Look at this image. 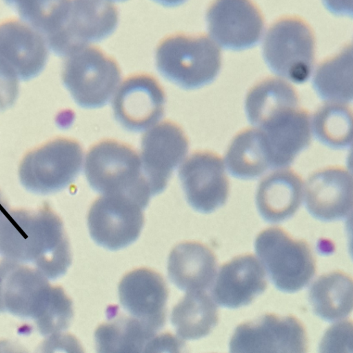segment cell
<instances>
[{"instance_id": "14", "label": "cell", "mask_w": 353, "mask_h": 353, "mask_svg": "<svg viewBox=\"0 0 353 353\" xmlns=\"http://www.w3.org/2000/svg\"><path fill=\"white\" fill-rule=\"evenodd\" d=\"M179 176L189 205L201 213H211L222 207L229 194L224 163L215 153L192 154L181 166Z\"/></svg>"}, {"instance_id": "23", "label": "cell", "mask_w": 353, "mask_h": 353, "mask_svg": "<svg viewBox=\"0 0 353 353\" xmlns=\"http://www.w3.org/2000/svg\"><path fill=\"white\" fill-rule=\"evenodd\" d=\"M309 301L321 319L328 322L343 319L352 310V279L341 271L321 275L310 288Z\"/></svg>"}, {"instance_id": "4", "label": "cell", "mask_w": 353, "mask_h": 353, "mask_svg": "<svg viewBox=\"0 0 353 353\" xmlns=\"http://www.w3.org/2000/svg\"><path fill=\"white\" fill-rule=\"evenodd\" d=\"M84 170L94 191L128 197L143 210L148 206L152 194L140 157L130 145L113 139L98 142L88 150Z\"/></svg>"}, {"instance_id": "2", "label": "cell", "mask_w": 353, "mask_h": 353, "mask_svg": "<svg viewBox=\"0 0 353 353\" xmlns=\"http://www.w3.org/2000/svg\"><path fill=\"white\" fill-rule=\"evenodd\" d=\"M0 312L32 320L42 336L69 327L72 301L60 286L32 266L3 259L0 261Z\"/></svg>"}, {"instance_id": "8", "label": "cell", "mask_w": 353, "mask_h": 353, "mask_svg": "<svg viewBox=\"0 0 353 353\" xmlns=\"http://www.w3.org/2000/svg\"><path fill=\"white\" fill-rule=\"evenodd\" d=\"M83 161L79 143L59 139L27 154L19 167L23 188L37 194H49L71 184L79 175Z\"/></svg>"}, {"instance_id": "24", "label": "cell", "mask_w": 353, "mask_h": 353, "mask_svg": "<svg viewBox=\"0 0 353 353\" xmlns=\"http://www.w3.org/2000/svg\"><path fill=\"white\" fill-rule=\"evenodd\" d=\"M224 164L232 176L243 180L256 179L270 169L262 132L248 129L236 134L228 148Z\"/></svg>"}, {"instance_id": "7", "label": "cell", "mask_w": 353, "mask_h": 353, "mask_svg": "<svg viewBox=\"0 0 353 353\" xmlns=\"http://www.w3.org/2000/svg\"><path fill=\"white\" fill-rule=\"evenodd\" d=\"M63 79L79 105L94 109L105 105L114 96L120 84L121 71L112 57L88 46L69 56Z\"/></svg>"}, {"instance_id": "20", "label": "cell", "mask_w": 353, "mask_h": 353, "mask_svg": "<svg viewBox=\"0 0 353 353\" xmlns=\"http://www.w3.org/2000/svg\"><path fill=\"white\" fill-rule=\"evenodd\" d=\"M216 265V256L208 246L196 241L183 242L170 252L168 274L182 291L206 292L214 283Z\"/></svg>"}, {"instance_id": "5", "label": "cell", "mask_w": 353, "mask_h": 353, "mask_svg": "<svg viewBox=\"0 0 353 353\" xmlns=\"http://www.w3.org/2000/svg\"><path fill=\"white\" fill-rule=\"evenodd\" d=\"M159 73L167 80L188 90L212 82L221 68L219 46L206 35L173 34L162 39L156 50Z\"/></svg>"}, {"instance_id": "18", "label": "cell", "mask_w": 353, "mask_h": 353, "mask_svg": "<svg viewBox=\"0 0 353 353\" xmlns=\"http://www.w3.org/2000/svg\"><path fill=\"white\" fill-rule=\"evenodd\" d=\"M211 288L210 296L216 305L230 309L243 307L266 290L265 272L254 255L241 254L221 265Z\"/></svg>"}, {"instance_id": "29", "label": "cell", "mask_w": 353, "mask_h": 353, "mask_svg": "<svg viewBox=\"0 0 353 353\" xmlns=\"http://www.w3.org/2000/svg\"><path fill=\"white\" fill-rule=\"evenodd\" d=\"M352 336L351 322L335 323L323 336L318 353H352Z\"/></svg>"}, {"instance_id": "25", "label": "cell", "mask_w": 353, "mask_h": 353, "mask_svg": "<svg viewBox=\"0 0 353 353\" xmlns=\"http://www.w3.org/2000/svg\"><path fill=\"white\" fill-rule=\"evenodd\" d=\"M216 306L206 292H186L171 314L177 336L195 340L208 335L218 322Z\"/></svg>"}, {"instance_id": "15", "label": "cell", "mask_w": 353, "mask_h": 353, "mask_svg": "<svg viewBox=\"0 0 353 353\" xmlns=\"http://www.w3.org/2000/svg\"><path fill=\"white\" fill-rule=\"evenodd\" d=\"M206 22L210 38L229 50L254 46L263 32V19L250 1L225 0L214 2L208 9Z\"/></svg>"}, {"instance_id": "27", "label": "cell", "mask_w": 353, "mask_h": 353, "mask_svg": "<svg viewBox=\"0 0 353 353\" xmlns=\"http://www.w3.org/2000/svg\"><path fill=\"white\" fill-rule=\"evenodd\" d=\"M352 56L351 46L322 63L316 70L313 87L328 103L342 104L352 99Z\"/></svg>"}, {"instance_id": "28", "label": "cell", "mask_w": 353, "mask_h": 353, "mask_svg": "<svg viewBox=\"0 0 353 353\" xmlns=\"http://www.w3.org/2000/svg\"><path fill=\"white\" fill-rule=\"evenodd\" d=\"M315 138L333 149H344L352 143V117L342 104L327 103L313 115L310 123Z\"/></svg>"}, {"instance_id": "16", "label": "cell", "mask_w": 353, "mask_h": 353, "mask_svg": "<svg viewBox=\"0 0 353 353\" xmlns=\"http://www.w3.org/2000/svg\"><path fill=\"white\" fill-rule=\"evenodd\" d=\"M303 193L312 217L323 222L342 220L352 212V174L339 166L319 170L307 178Z\"/></svg>"}, {"instance_id": "30", "label": "cell", "mask_w": 353, "mask_h": 353, "mask_svg": "<svg viewBox=\"0 0 353 353\" xmlns=\"http://www.w3.org/2000/svg\"><path fill=\"white\" fill-rule=\"evenodd\" d=\"M34 353H85V351L74 335L60 332L48 336Z\"/></svg>"}, {"instance_id": "12", "label": "cell", "mask_w": 353, "mask_h": 353, "mask_svg": "<svg viewBox=\"0 0 353 353\" xmlns=\"http://www.w3.org/2000/svg\"><path fill=\"white\" fill-rule=\"evenodd\" d=\"M143 176L152 195L162 192L174 170L188 151V140L182 128L170 121L159 122L144 133L141 143Z\"/></svg>"}, {"instance_id": "3", "label": "cell", "mask_w": 353, "mask_h": 353, "mask_svg": "<svg viewBox=\"0 0 353 353\" xmlns=\"http://www.w3.org/2000/svg\"><path fill=\"white\" fill-rule=\"evenodd\" d=\"M47 30L54 50L64 56L113 33L118 11L107 1H59L50 7Z\"/></svg>"}, {"instance_id": "17", "label": "cell", "mask_w": 353, "mask_h": 353, "mask_svg": "<svg viewBox=\"0 0 353 353\" xmlns=\"http://www.w3.org/2000/svg\"><path fill=\"white\" fill-rule=\"evenodd\" d=\"M118 291L120 303L130 316L157 332L163 327L168 290L159 273L148 268L134 270L122 278Z\"/></svg>"}, {"instance_id": "10", "label": "cell", "mask_w": 353, "mask_h": 353, "mask_svg": "<svg viewBox=\"0 0 353 353\" xmlns=\"http://www.w3.org/2000/svg\"><path fill=\"white\" fill-rule=\"evenodd\" d=\"M143 209L120 195H103L92 204L87 222L92 240L99 245L117 250L134 243L144 224Z\"/></svg>"}, {"instance_id": "21", "label": "cell", "mask_w": 353, "mask_h": 353, "mask_svg": "<svg viewBox=\"0 0 353 353\" xmlns=\"http://www.w3.org/2000/svg\"><path fill=\"white\" fill-rule=\"evenodd\" d=\"M303 182L294 170L279 169L259 183L255 195L261 218L269 223L285 221L296 212L303 198Z\"/></svg>"}, {"instance_id": "11", "label": "cell", "mask_w": 353, "mask_h": 353, "mask_svg": "<svg viewBox=\"0 0 353 353\" xmlns=\"http://www.w3.org/2000/svg\"><path fill=\"white\" fill-rule=\"evenodd\" d=\"M307 337L294 317L265 314L239 325L229 343L230 353H306Z\"/></svg>"}, {"instance_id": "19", "label": "cell", "mask_w": 353, "mask_h": 353, "mask_svg": "<svg viewBox=\"0 0 353 353\" xmlns=\"http://www.w3.org/2000/svg\"><path fill=\"white\" fill-rule=\"evenodd\" d=\"M258 129L265 139L271 170L287 168L311 141L309 116L297 108L276 114Z\"/></svg>"}, {"instance_id": "26", "label": "cell", "mask_w": 353, "mask_h": 353, "mask_svg": "<svg viewBox=\"0 0 353 353\" xmlns=\"http://www.w3.org/2000/svg\"><path fill=\"white\" fill-rule=\"evenodd\" d=\"M298 97L293 88L280 79H268L254 86L245 103L248 119L259 128L276 114L296 108Z\"/></svg>"}, {"instance_id": "22", "label": "cell", "mask_w": 353, "mask_h": 353, "mask_svg": "<svg viewBox=\"0 0 353 353\" xmlns=\"http://www.w3.org/2000/svg\"><path fill=\"white\" fill-rule=\"evenodd\" d=\"M112 314L94 332L97 353H149L157 332L130 316Z\"/></svg>"}, {"instance_id": "6", "label": "cell", "mask_w": 353, "mask_h": 353, "mask_svg": "<svg viewBox=\"0 0 353 353\" xmlns=\"http://www.w3.org/2000/svg\"><path fill=\"white\" fill-rule=\"evenodd\" d=\"M254 250L265 272L281 292H296L315 274L316 262L307 243L293 239L281 228L261 231L255 239Z\"/></svg>"}, {"instance_id": "32", "label": "cell", "mask_w": 353, "mask_h": 353, "mask_svg": "<svg viewBox=\"0 0 353 353\" xmlns=\"http://www.w3.org/2000/svg\"><path fill=\"white\" fill-rule=\"evenodd\" d=\"M0 353H28L19 343L9 339L0 340Z\"/></svg>"}, {"instance_id": "31", "label": "cell", "mask_w": 353, "mask_h": 353, "mask_svg": "<svg viewBox=\"0 0 353 353\" xmlns=\"http://www.w3.org/2000/svg\"><path fill=\"white\" fill-rule=\"evenodd\" d=\"M149 353H186L185 345L183 339L170 333L157 334Z\"/></svg>"}, {"instance_id": "13", "label": "cell", "mask_w": 353, "mask_h": 353, "mask_svg": "<svg viewBox=\"0 0 353 353\" xmlns=\"http://www.w3.org/2000/svg\"><path fill=\"white\" fill-rule=\"evenodd\" d=\"M112 101L117 121L126 130H148L161 119L165 103L163 90L152 76L136 74L119 84Z\"/></svg>"}, {"instance_id": "1", "label": "cell", "mask_w": 353, "mask_h": 353, "mask_svg": "<svg viewBox=\"0 0 353 353\" xmlns=\"http://www.w3.org/2000/svg\"><path fill=\"white\" fill-rule=\"evenodd\" d=\"M0 255L31 265L51 280L64 275L72 262L63 222L48 207L8 208L0 217Z\"/></svg>"}, {"instance_id": "9", "label": "cell", "mask_w": 353, "mask_h": 353, "mask_svg": "<svg viewBox=\"0 0 353 353\" xmlns=\"http://www.w3.org/2000/svg\"><path fill=\"white\" fill-rule=\"evenodd\" d=\"M263 54L274 73L296 83H303L310 76L313 66V33L299 18L281 19L268 30Z\"/></svg>"}]
</instances>
